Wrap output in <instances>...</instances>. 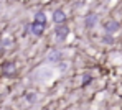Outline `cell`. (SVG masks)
<instances>
[{"label":"cell","mask_w":122,"mask_h":110,"mask_svg":"<svg viewBox=\"0 0 122 110\" xmlns=\"http://www.w3.org/2000/svg\"><path fill=\"white\" fill-rule=\"evenodd\" d=\"M26 28H28V31H31L35 36H41V35H43V31H45V28H46V25H45V23L33 22V23H30Z\"/></svg>","instance_id":"obj_1"},{"label":"cell","mask_w":122,"mask_h":110,"mask_svg":"<svg viewBox=\"0 0 122 110\" xmlns=\"http://www.w3.org/2000/svg\"><path fill=\"white\" fill-rule=\"evenodd\" d=\"M55 35H56L58 40H64V38H68V35H69V28H68V25H58V26L55 28Z\"/></svg>","instance_id":"obj_2"},{"label":"cell","mask_w":122,"mask_h":110,"mask_svg":"<svg viewBox=\"0 0 122 110\" xmlns=\"http://www.w3.org/2000/svg\"><path fill=\"white\" fill-rule=\"evenodd\" d=\"M119 26H121V25L116 22V20H107V22L104 23V28H106V31H107L109 35H111V33H116V31L119 30Z\"/></svg>","instance_id":"obj_3"},{"label":"cell","mask_w":122,"mask_h":110,"mask_svg":"<svg viewBox=\"0 0 122 110\" xmlns=\"http://www.w3.org/2000/svg\"><path fill=\"white\" fill-rule=\"evenodd\" d=\"M64 20H66V13H64L61 8H58V10H55V12H53V22H55V23L63 25Z\"/></svg>","instance_id":"obj_4"},{"label":"cell","mask_w":122,"mask_h":110,"mask_svg":"<svg viewBox=\"0 0 122 110\" xmlns=\"http://www.w3.org/2000/svg\"><path fill=\"white\" fill-rule=\"evenodd\" d=\"M2 74L3 76H13L15 74V64L13 63H3L2 64Z\"/></svg>","instance_id":"obj_5"},{"label":"cell","mask_w":122,"mask_h":110,"mask_svg":"<svg viewBox=\"0 0 122 110\" xmlns=\"http://www.w3.org/2000/svg\"><path fill=\"white\" fill-rule=\"evenodd\" d=\"M84 23H86V26H87V28H92V26L97 23V15H92V13H91V15H87Z\"/></svg>","instance_id":"obj_6"},{"label":"cell","mask_w":122,"mask_h":110,"mask_svg":"<svg viewBox=\"0 0 122 110\" xmlns=\"http://www.w3.org/2000/svg\"><path fill=\"white\" fill-rule=\"evenodd\" d=\"M35 22L36 23H45V25H46V17H45L43 12H38V13L35 15Z\"/></svg>","instance_id":"obj_7"},{"label":"cell","mask_w":122,"mask_h":110,"mask_svg":"<svg viewBox=\"0 0 122 110\" xmlns=\"http://www.w3.org/2000/svg\"><path fill=\"white\" fill-rule=\"evenodd\" d=\"M48 59H50V61H58V59H60V51H56V49L51 51L50 56H48Z\"/></svg>","instance_id":"obj_8"},{"label":"cell","mask_w":122,"mask_h":110,"mask_svg":"<svg viewBox=\"0 0 122 110\" xmlns=\"http://www.w3.org/2000/svg\"><path fill=\"white\" fill-rule=\"evenodd\" d=\"M89 82H91V76L89 74H84L82 76V86H87Z\"/></svg>","instance_id":"obj_9"},{"label":"cell","mask_w":122,"mask_h":110,"mask_svg":"<svg viewBox=\"0 0 122 110\" xmlns=\"http://www.w3.org/2000/svg\"><path fill=\"white\" fill-rule=\"evenodd\" d=\"M104 43H107V44H112V43H114V38H112L111 35H107V36H104Z\"/></svg>","instance_id":"obj_10"},{"label":"cell","mask_w":122,"mask_h":110,"mask_svg":"<svg viewBox=\"0 0 122 110\" xmlns=\"http://www.w3.org/2000/svg\"><path fill=\"white\" fill-rule=\"evenodd\" d=\"M33 95H35V94H28V95H26V100L33 102V100H35V97H33Z\"/></svg>","instance_id":"obj_11"}]
</instances>
